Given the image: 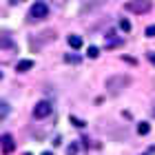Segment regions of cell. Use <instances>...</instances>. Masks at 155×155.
Here are the masks:
<instances>
[{"mask_svg": "<svg viewBox=\"0 0 155 155\" xmlns=\"http://www.w3.org/2000/svg\"><path fill=\"white\" fill-rule=\"evenodd\" d=\"M9 113H11V107H9L5 100H0V120H5Z\"/></svg>", "mask_w": 155, "mask_h": 155, "instance_id": "9c48e42d", "label": "cell"}, {"mask_svg": "<svg viewBox=\"0 0 155 155\" xmlns=\"http://www.w3.org/2000/svg\"><path fill=\"white\" fill-rule=\"evenodd\" d=\"M67 42H69V47H71V49H82V38L80 36H69Z\"/></svg>", "mask_w": 155, "mask_h": 155, "instance_id": "ba28073f", "label": "cell"}, {"mask_svg": "<svg viewBox=\"0 0 155 155\" xmlns=\"http://www.w3.org/2000/svg\"><path fill=\"white\" fill-rule=\"evenodd\" d=\"M149 131H151V124L149 122H140L137 124V133H140V135H149Z\"/></svg>", "mask_w": 155, "mask_h": 155, "instance_id": "30bf717a", "label": "cell"}, {"mask_svg": "<svg viewBox=\"0 0 155 155\" xmlns=\"http://www.w3.org/2000/svg\"><path fill=\"white\" fill-rule=\"evenodd\" d=\"M64 62H71V64H80V55L69 53V55H64Z\"/></svg>", "mask_w": 155, "mask_h": 155, "instance_id": "7c38bea8", "label": "cell"}, {"mask_svg": "<svg viewBox=\"0 0 155 155\" xmlns=\"http://www.w3.org/2000/svg\"><path fill=\"white\" fill-rule=\"evenodd\" d=\"M87 55H89V58H97V55H100V49H97V47H89Z\"/></svg>", "mask_w": 155, "mask_h": 155, "instance_id": "4fadbf2b", "label": "cell"}, {"mask_svg": "<svg viewBox=\"0 0 155 155\" xmlns=\"http://www.w3.org/2000/svg\"><path fill=\"white\" fill-rule=\"evenodd\" d=\"M146 38H155V25H151V27H146Z\"/></svg>", "mask_w": 155, "mask_h": 155, "instance_id": "5bb4252c", "label": "cell"}, {"mask_svg": "<svg viewBox=\"0 0 155 155\" xmlns=\"http://www.w3.org/2000/svg\"><path fill=\"white\" fill-rule=\"evenodd\" d=\"M122 45H124L122 38H115L113 33H109V45H107V49H115V47H122Z\"/></svg>", "mask_w": 155, "mask_h": 155, "instance_id": "52a82bcc", "label": "cell"}, {"mask_svg": "<svg viewBox=\"0 0 155 155\" xmlns=\"http://www.w3.org/2000/svg\"><path fill=\"white\" fill-rule=\"evenodd\" d=\"M31 67H33L31 60H20L18 64H16V71H18V73H25V71H29Z\"/></svg>", "mask_w": 155, "mask_h": 155, "instance_id": "8992f818", "label": "cell"}, {"mask_svg": "<svg viewBox=\"0 0 155 155\" xmlns=\"http://www.w3.org/2000/svg\"><path fill=\"white\" fill-rule=\"evenodd\" d=\"M149 62H151V64H155V53H149Z\"/></svg>", "mask_w": 155, "mask_h": 155, "instance_id": "ac0fdd59", "label": "cell"}, {"mask_svg": "<svg viewBox=\"0 0 155 155\" xmlns=\"http://www.w3.org/2000/svg\"><path fill=\"white\" fill-rule=\"evenodd\" d=\"M75 151H78V144H71V146H69V155H75Z\"/></svg>", "mask_w": 155, "mask_h": 155, "instance_id": "e0dca14e", "label": "cell"}, {"mask_svg": "<svg viewBox=\"0 0 155 155\" xmlns=\"http://www.w3.org/2000/svg\"><path fill=\"white\" fill-rule=\"evenodd\" d=\"M122 60H124V62H129V64H137V60H135V58H131V55H122Z\"/></svg>", "mask_w": 155, "mask_h": 155, "instance_id": "9a60e30c", "label": "cell"}, {"mask_svg": "<svg viewBox=\"0 0 155 155\" xmlns=\"http://www.w3.org/2000/svg\"><path fill=\"white\" fill-rule=\"evenodd\" d=\"M51 111H53L51 102H49V100H40L36 104V109H33V117H36V120H45V117L51 115Z\"/></svg>", "mask_w": 155, "mask_h": 155, "instance_id": "3957f363", "label": "cell"}, {"mask_svg": "<svg viewBox=\"0 0 155 155\" xmlns=\"http://www.w3.org/2000/svg\"><path fill=\"white\" fill-rule=\"evenodd\" d=\"M29 16H31L33 20H42V18H47V16H49V7H47V2H42V0L33 2V5H31V9H29Z\"/></svg>", "mask_w": 155, "mask_h": 155, "instance_id": "277c9868", "label": "cell"}, {"mask_svg": "<svg viewBox=\"0 0 155 155\" xmlns=\"http://www.w3.org/2000/svg\"><path fill=\"white\" fill-rule=\"evenodd\" d=\"M42 155H53V153H49V151H47V153H42Z\"/></svg>", "mask_w": 155, "mask_h": 155, "instance_id": "d6986e66", "label": "cell"}, {"mask_svg": "<svg viewBox=\"0 0 155 155\" xmlns=\"http://www.w3.org/2000/svg\"><path fill=\"white\" fill-rule=\"evenodd\" d=\"M0 144H2V153H5V155H11L13 151H16V142H13L11 135H2Z\"/></svg>", "mask_w": 155, "mask_h": 155, "instance_id": "5b68a950", "label": "cell"}, {"mask_svg": "<svg viewBox=\"0 0 155 155\" xmlns=\"http://www.w3.org/2000/svg\"><path fill=\"white\" fill-rule=\"evenodd\" d=\"M129 78L126 75H111L109 80H107V89H109V93H120L122 89L129 87Z\"/></svg>", "mask_w": 155, "mask_h": 155, "instance_id": "7a4b0ae2", "label": "cell"}, {"mask_svg": "<svg viewBox=\"0 0 155 155\" xmlns=\"http://www.w3.org/2000/svg\"><path fill=\"white\" fill-rule=\"evenodd\" d=\"M120 29H122L124 33H129V31H131V22H129L126 18H122V20H120Z\"/></svg>", "mask_w": 155, "mask_h": 155, "instance_id": "8fae6325", "label": "cell"}, {"mask_svg": "<svg viewBox=\"0 0 155 155\" xmlns=\"http://www.w3.org/2000/svg\"><path fill=\"white\" fill-rule=\"evenodd\" d=\"M0 80H2V71H0Z\"/></svg>", "mask_w": 155, "mask_h": 155, "instance_id": "ffe728a7", "label": "cell"}, {"mask_svg": "<svg viewBox=\"0 0 155 155\" xmlns=\"http://www.w3.org/2000/svg\"><path fill=\"white\" fill-rule=\"evenodd\" d=\"M71 122H73L75 126H84V122H82V120H78V117H71Z\"/></svg>", "mask_w": 155, "mask_h": 155, "instance_id": "2e32d148", "label": "cell"}, {"mask_svg": "<svg viewBox=\"0 0 155 155\" xmlns=\"http://www.w3.org/2000/svg\"><path fill=\"white\" fill-rule=\"evenodd\" d=\"M151 7H153L151 0H131V2L124 5V9L131 11V13H137V16H142V13H149V11H151Z\"/></svg>", "mask_w": 155, "mask_h": 155, "instance_id": "6da1fadb", "label": "cell"}]
</instances>
